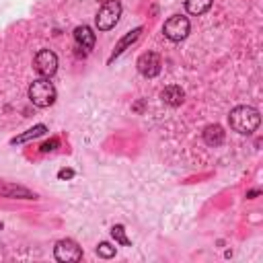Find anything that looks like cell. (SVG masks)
<instances>
[{
	"instance_id": "9",
	"label": "cell",
	"mask_w": 263,
	"mask_h": 263,
	"mask_svg": "<svg viewBox=\"0 0 263 263\" xmlns=\"http://www.w3.org/2000/svg\"><path fill=\"white\" fill-rule=\"evenodd\" d=\"M74 41L78 43V47L90 49V47L95 45V33H92V29L86 27V25L76 27V29H74Z\"/></svg>"
},
{
	"instance_id": "11",
	"label": "cell",
	"mask_w": 263,
	"mask_h": 263,
	"mask_svg": "<svg viewBox=\"0 0 263 263\" xmlns=\"http://www.w3.org/2000/svg\"><path fill=\"white\" fill-rule=\"evenodd\" d=\"M140 33H142V27H136L134 31H129V33H127V35H125V37H123V39H121V41L115 45V49H113V55H111L109 60H113V58L121 55V53L125 51V47H127V45H132V43H134V41L140 37Z\"/></svg>"
},
{
	"instance_id": "16",
	"label": "cell",
	"mask_w": 263,
	"mask_h": 263,
	"mask_svg": "<svg viewBox=\"0 0 263 263\" xmlns=\"http://www.w3.org/2000/svg\"><path fill=\"white\" fill-rule=\"evenodd\" d=\"M97 255L103 257V259H111V257L115 255V247H111L109 242H101V245L97 247Z\"/></svg>"
},
{
	"instance_id": "14",
	"label": "cell",
	"mask_w": 263,
	"mask_h": 263,
	"mask_svg": "<svg viewBox=\"0 0 263 263\" xmlns=\"http://www.w3.org/2000/svg\"><path fill=\"white\" fill-rule=\"evenodd\" d=\"M2 193L6 195V197H23V199H35V193H31L29 189H25V187H16V185H6V187H2Z\"/></svg>"
},
{
	"instance_id": "15",
	"label": "cell",
	"mask_w": 263,
	"mask_h": 263,
	"mask_svg": "<svg viewBox=\"0 0 263 263\" xmlns=\"http://www.w3.org/2000/svg\"><path fill=\"white\" fill-rule=\"evenodd\" d=\"M111 236H113L119 245H123V247H129V245H132V240L125 236V228H123L121 224H115V226L111 228Z\"/></svg>"
},
{
	"instance_id": "10",
	"label": "cell",
	"mask_w": 263,
	"mask_h": 263,
	"mask_svg": "<svg viewBox=\"0 0 263 263\" xmlns=\"http://www.w3.org/2000/svg\"><path fill=\"white\" fill-rule=\"evenodd\" d=\"M203 142L208 144V146H220L222 142H224V129L218 125V123H214V125H208L205 129H203Z\"/></svg>"
},
{
	"instance_id": "1",
	"label": "cell",
	"mask_w": 263,
	"mask_h": 263,
	"mask_svg": "<svg viewBox=\"0 0 263 263\" xmlns=\"http://www.w3.org/2000/svg\"><path fill=\"white\" fill-rule=\"evenodd\" d=\"M228 123L234 132L238 134H253L259 123H261V115L255 107H249V105H238L230 111L228 115Z\"/></svg>"
},
{
	"instance_id": "8",
	"label": "cell",
	"mask_w": 263,
	"mask_h": 263,
	"mask_svg": "<svg viewBox=\"0 0 263 263\" xmlns=\"http://www.w3.org/2000/svg\"><path fill=\"white\" fill-rule=\"evenodd\" d=\"M160 99H162V103H166V105H171V107H179V105L183 103V99H185V92H183L181 86L171 84V86L162 88Z\"/></svg>"
},
{
	"instance_id": "5",
	"label": "cell",
	"mask_w": 263,
	"mask_h": 263,
	"mask_svg": "<svg viewBox=\"0 0 263 263\" xmlns=\"http://www.w3.org/2000/svg\"><path fill=\"white\" fill-rule=\"evenodd\" d=\"M33 68L43 76V78H51L58 72V55L49 49H41L37 51V55L33 58Z\"/></svg>"
},
{
	"instance_id": "19",
	"label": "cell",
	"mask_w": 263,
	"mask_h": 263,
	"mask_svg": "<svg viewBox=\"0 0 263 263\" xmlns=\"http://www.w3.org/2000/svg\"><path fill=\"white\" fill-rule=\"evenodd\" d=\"M0 228H2V224H0Z\"/></svg>"
},
{
	"instance_id": "6",
	"label": "cell",
	"mask_w": 263,
	"mask_h": 263,
	"mask_svg": "<svg viewBox=\"0 0 263 263\" xmlns=\"http://www.w3.org/2000/svg\"><path fill=\"white\" fill-rule=\"evenodd\" d=\"M53 255H55V259L62 261V263H68V261H80V259H82V249H80L72 238H62V240L55 242Z\"/></svg>"
},
{
	"instance_id": "17",
	"label": "cell",
	"mask_w": 263,
	"mask_h": 263,
	"mask_svg": "<svg viewBox=\"0 0 263 263\" xmlns=\"http://www.w3.org/2000/svg\"><path fill=\"white\" fill-rule=\"evenodd\" d=\"M58 144H60V140H58V138H51V140L43 142L39 148H41V152H51V150H55V148H58Z\"/></svg>"
},
{
	"instance_id": "2",
	"label": "cell",
	"mask_w": 263,
	"mask_h": 263,
	"mask_svg": "<svg viewBox=\"0 0 263 263\" xmlns=\"http://www.w3.org/2000/svg\"><path fill=\"white\" fill-rule=\"evenodd\" d=\"M29 99L37 107H49L55 101V86L49 82V78H37L29 86Z\"/></svg>"
},
{
	"instance_id": "13",
	"label": "cell",
	"mask_w": 263,
	"mask_h": 263,
	"mask_svg": "<svg viewBox=\"0 0 263 263\" xmlns=\"http://www.w3.org/2000/svg\"><path fill=\"white\" fill-rule=\"evenodd\" d=\"M47 132V127L43 125V123H39V125H33L31 129H27L25 134H21V136H16V138H12L10 140V144H21V142H27V140H31V138H37V136H41V134H45Z\"/></svg>"
},
{
	"instance_id": "12",
	"label": "cell",
	"mask_w": 263,
	"mask_h": 263,
	"mask_svg": "<svg viewBox=\"0 0 263 263\" xmlns=\"http://www.w3.org/2000/svg\"><path fill=\"white\" fill-rule=\"evenodd\" d=\"M214 0H185V8L189 14H203L205 10H210Z\"/></svg>"
},
{
	"instance_id": "3",
	"label": "cell",
	"mask_w": 263,
	"mask_h": 263,
	"mask_svg": "<svg viewBox=\"0 0 263 263\" xmlns=\"http://www.w3.org/2000/svg\"><path fill=\"white\" fill-rule=\"evenodd\" d=\"M119 16H121V4H119L117 0L105 2V4L101 6V10H99L97 18H95L97 29H99V31H109V29H113L115 23L119 21Z\"/></svg>"
},
{
	"instance_id": "4",
	"label": "cell",
	"mask_w": 263,
	"mask_h": 263,
	"mask_svg": "<svg viewBox=\"0 0 263 263\" xmlns=\"http://www.w3.org/2000/svg\"><path fill=\"white\" fill-rule=\"evenodd\" d=\"M189 18L187 16H181V14H175V16H171L166 23H164V27H162V33H164V37L166 39H171V41H183L187 35H189Z\"/></svg>"
},
{
	"instance_id": "7",
	"label": "cell",
	"mask_w": 263,
	"mask_h": 263,
	"mask_svg": "<svg viewBox=\"0 0 263 263\" xmlns=\"http://www.w3.org/2000/svg\"><path fill=\"white\" fill-rule=\"evenodd\" d=\"M160 58H158V53H154V51H146V53H142L140 58H138V72L142 74V76H146V78H154V76H158V72H160Z\"/></svg>"
},
{
	"instance_id": "18",
	"label": "cell",
	"mask_w": 263,
	"mask_h": 263,
	"mask_svg": "<svg viewBox=\"0 0 263 263\" xmlns=\"http://www.w3.org/2000/svg\"><path fill=\"white\" fill-rule=\"evenodd\" d=\"M58 177H60V179H70V177H74V171H72V168H62V171L58 173Z\"/></svg>"
}]
</instances>
